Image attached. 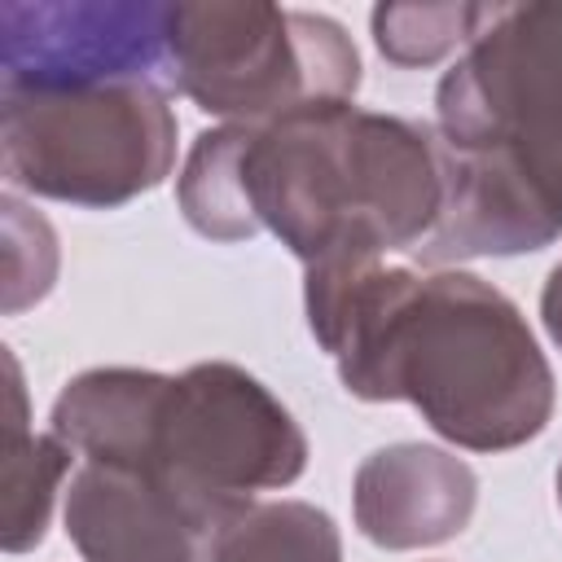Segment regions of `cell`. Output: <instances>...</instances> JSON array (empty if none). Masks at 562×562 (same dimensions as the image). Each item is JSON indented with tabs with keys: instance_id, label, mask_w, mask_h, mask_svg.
<instances>
[{
	"instance_id": "1",
	"label": "cell",
	"mask_w": 562,
	"mask_h": 562,
	"mask_svg": "<svg viewBox=\"0 0 562 562\" xmlns=\"http://www.w3.org/2000/svg\"><path fill=\"white\" fill-rule=\"evenodd\" d=\"M180 215L211 241L272 233L303 272L417 250L443 215L435 127L356 101L202 132L176 180Z\"/></svg>"
},
{
	"instance_id": "2",
	"label": "cell",
	"mask_w": 562,
	"mask_h": 562,
	"mask_svg": "<svg viewBox=\"0 0 562 562\" xmlns=\"http://www.w3.org/2000/svg\"><path fill=\"white\" fill-rule=\"evenodd\" d=\"M303 307L356 400H404L457 448L509 452L553 417V369L527 316L474 272L312 268Z\"/></svg>"
},
{
	"instance_id": "3",
	"label": "cell",
	"mask_w": 562,
	"mask_h": 562,
	"mask_svg": "<svg viewBox=\"0 0 562 562\" xmlns=\"http://www.w3.org/2000/svg\"><path fill=\"white\" fill-rule=\"evenodd\" d=\"M443 215L426 263L527 255L562 237V4H487L435 88Z\"/></svg>"
},
{
	"instance_id": "4",
	"label": "cell",
	"mask_w": 562,
	"mask_h": 562,
	"mask_svg": "<svg viewBox=\"0 0 562 562\" xmlns=\"http://www.w3.org/2000/svg\"><path fill=\"white\" fill-rule=\"evenodd\" d=\"M4 180L53 202L114 211L176 167V114L158 79L0 88Z\"/></svg>"
},
{
	"instance_id": "5",
	"label": "cell",
	"mask_w": 562,
	"mask_h": 562,
	"mask_svg": "<svg viewBox=\"0 0 562 562\" xmlns=\"http://www.w3.org/2000/svg\"><path fill=\"white\" fill-rule=\"evenodd\" d=\"M162 75L224 123H272L307 105L351 101L360 88V53L325 13L263 0H206L167 9Z\"/></svg>"
},
{
	"instance_id": "6",
	"label": "cell",
	"mask_w": 562,
	"mask_h": 562,
	"mask_svg": "<svg viewBox=\"0 0 562 562\" xmlns=\"http://www.w3.org/2000/svg\"><path fill=\"white\" fill-rule=\"evenodd\" d=\"M127 465L154 470L215 505H241L255 492L290 487L307 470V435L255 373L202 360L176 378H154Z\"/></svg>"
},
{
	"instance_id": "7",
	"label": "cell",
	"mask_w": 562,
	"mask_h": 562,
	"mask_svg": "<svg viewBox=\"0 0 562 562\" xmlns=\"http://www.w3.org/2000/svg\"><path fill=\"white\" fill-rule=\"evenodd\" d=\"M167 9L154 0H4L0 88L158 79Z\"/></svg>"
},
{
	"instance_id": "8",
	"label": "cell",
	"mask_w": 562,
	"mask_h": 562,
	"mask_svg": "<svg viewBox=\"0 0 562 562\" xmlns=\"http://www.w3.org/2000/svg\"><path fill=\"white\" fill-rule=\"evenodd\" d=\"M233 509L154 470L83 461L66 487V536L83 562H215Z\"/></svg>"
},
{
	"instance_id": "9",
	"label": "cell",
	"mask_w": 562,
	"mask_h": 562,
	"mask_svg": "<svg viewBox=\"0 0 562 562\" xmlns=\"http://www.w3.org/2000/svg\"><path fill=\"white\" fill-rule=\"evenodd\" d=\"M479 505V474L435 443H386L351 483V514L378 549H430L461 536Z\"/></svg>"
},
{
	"instance_id": "10",
	"label": "cell",
	"mask_w": 562,
	"mask_h": 562,
	"mask_svg": "<svg viewBox=\"0 0 562 562\" xmlns=\"http://www.w3.org/2000/svg\"><path fill=\"white\" fill-rule=\"evenodd\" d=\"M4 373H9V391H4L9 417H4V448H0V457H4L0 544H4V553H26L48 531L57 487L70 470V448L53 430L35 435L26 426V391H22V369H18L13 351H4Z\"/></svg>"
},
{
	"instance_id": "11",
	"label": "cell",
	"mask_w": 562,
	"mask_h": 562,
	"mask_svg": "<svg viewBox=\"0 0 562 562\" xmlns=\"http://www.w3.org/2000/svg\"><path fill=\"white\" fill-rule=\"evenodd\" d=\"M215 562H342V536L307 501H241L220 527Z\"/></svg>"
},
{
	"instance_id": "12",
	"label": "cell",
	"mask_w": 562,
	"mask_h": 562,
	"mask_svg": "<svg viewBox=\"0 0 562 562\" xmlns=\"http://www.w3.org/2000/svg\"><path fill=\"white\" fill-rule=\"evenodd\" d=\"M487 4H378L373 9V44L391 66H435L457 44H470L483 26Z\"/></svg>"
},
{
	"instance_id": "13",
	"label": "cell",
	"mask_w": 562,
	"mask_h": 562,
	"mask_svg": "<svg viewBox=\"0 0 562 562\" xmlns=\"http://www.w3.org/2000/svg\"><path fill=\"white\" fill-rule=\"evenodd\" d=\"M540 321H544L549 338L562 347V263H553V272L544 277V290H540Z\"/></svg>"
},
{
	"instance_id": "14",
	"label": "cell",
	"mask_w": 562,
	"mask_h": 562,
	"mask_svg": "<svg viewBox=\"0 0 562 562\" xmlns=\"http://www.w3.org/2000/svg\"><path fill=\"white\" fill-rule=\"evenodd\" d=\"M558 505H562V465H558Z\"/></svg>"
}]
</instances>
